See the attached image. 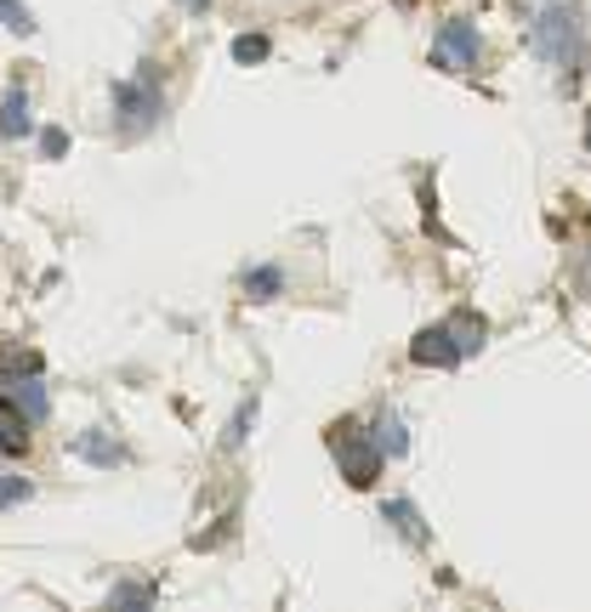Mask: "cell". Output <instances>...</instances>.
Listing matches in <instances>:
<instances>
[{"label":"cell","instance_id":"cell-8","mask_svg":"<svg viewBox=\"0 0 591 612\" xmlns=\"http://www.w3.org/2000/svg\"><path fill=\"white\" fill-rule=\"evenodd\" d=\"M7 397H12L17 408H23V420H29V425H40L46 415H52V397H46V386H40L35 374H17Z\"/></svg>","mask_w":591,"mask_h":612},{"label":"cell","instance_id":"cell-18","mask_svg":"<svg viewBox=\"0 0 591 612\" xmlns=\"http://www.w3.org/2000/svg\"><path fill=\"white\" fill-rule=\"evenodd\" d=\"M109 601H114V607H131V601H148V590H137V584H126V590H114Z\"/></svg>","mask_w":591,"mask_h":612},{"label":"cell","instance_id":"cell-12","mask_svg":"<svg viewBox=\"0 0 591 612\" xmlns=\"http://www.w3.org/2000/svg\"><path fill=\"white\" fill-rule=\"evenodd\" d=\"M376 448H381V454H404V448H410L399 415H381V420H376Z\"/></svg>","mask_w":591,"mask_h":612},{"label":"cell","instance_id":"cell-3","mask_svg":"<svg viewBox=\"0 0 591 612\" xmlns=\"http://www.w3.org/2000/svg\"><path fill=\"white\" fill-rule=\"evenodd\" d=\"M381 448H376V437H364V431H341L336 437V466H341V476L353 482V488H369V482L381 476Z\"/></svg>","mask_w":591,"mask_h":612},{"label":"cell","instance_id":"cell-17","mask_svg":"<svg viewBox=\"0 0 591 612\" xmlns=\"http://www.w3.org/2000/svg\"><path fill=\"white\" fill-rule=\"evenodd\" d=\"M251 425H256V403H244L239 415H234V431H228V443L239 448V443H244V431H251Z\"/></svg>","mask_w":591,"mask_h":612},{"label":"cell","instance_id":"cell-2","mask_svg":"<svg viewBox=\"0 0 591 612\" xmlns=\"http://www.w3.org/2000/svg\"><path fill=\"white\" fill-rule=\"evenodd\" d=\"M160 114H165V97H160V86L148 80V74H137V80H120V86H114V125H120V137L154 131Z\"/></svg>","mask_w":591,"mask_h":612},{"label":"cell","instance_id":"cell-6","mask_svg":"<svg viewBox=\"0 0 591 612\" xmlns=\"http://www.w3.org/2000/svg\"><path fill=\"white\" fill-rule=\"evenodd\" d=\"M29 454V420H23V408L0 392V459H17Z\"/></svg>","mask_w":591,"mask_h":612},{"label":"cell","instance_id":"cell-13","mask_svg":"<svg viewBox=\"0 0 591 612\" xmlns=\"http://www.w3.org/2000/svg\"><path fill=\"white\" fill-rule=\"evenodd\" d=\"M0 23H7L12 35H35L40 23H35V12L23 7V0H0Z\"/></svg>","mask_w":591,"mask_h":612},{"label":"cell","instance_id":"cell-4","mask_svg":"<svg viewBox=\"0 0 591 612\" xmlns=\"http://www.w3.org/2000/svg\"><path fill=\"white\" fill-rule=\"evenodd\" d=\"M432 63L450 68V74L478 68V29H473V23H443L438 40H432Z\"/></svg>","mask_w":591,"mask_h":612},{"label":"cell","instance_id":"cell-5","mask_svg":"<svg viewBox=\"0 0 591 612\" xmlns=\"http://www.w3.org/2000/svg\"><path fill=\"white\" fill-rule=\"evenodd\" d=\"M410 357L422 369H455L461 364V346H455V329L450 323H438V329H422L415 335V346H410Z\"/></svg>","mask_w":591,"mask_h":612},{"label":"cell","instance_id":"cell-7","mask_svg":"<svg viewBox=\"0 0 591 612\" xmlns=\"http://www.w3.org/2000/svg\"><path fill=\"white\" fill-rule=\"evenodd\" d=\"M35 131V114H29V91L12 86L7 102H0V142H17V137H29Z\"/></svg>","mask_w":591,"mask_h":612},{"label":"cell","instance_id":"cell-16","mask_svg":"<svg viewBox=\"0 0 591 612\" xmlns=\"http://www.w3.org/2000/svg\"><path fill=\"white\" fill-rule=\"evenodd\" d=\"M63 148H68V137L58 131V125H46V131H40V153H46V160H63Z\"/></svg>","mask_w":591,"mask_h":612},{"label":"cell","instance_id":"cell-11","mask_svg":"<svg viewBox=\"0 0 591 612\" xmlns=\"http://www.w3.org/2000/svg\"><path fill=\"white\" fill-rule=\"evenodd\" d=\"M387 522L399 527L410 545H422V539H427V533H422V517H415V505H410V499H392V505H387Z\"/></svg>","mask_w":591,"mask_h":612},{"label":"cell","instance_id":"cell-10","mask_svg":"<svg viewBox=\"0 0 591 612\" xmlns=\"http://www.w3.org/2000/svg\"><path fill=\"white\" fill-rule=\"evenodd\" d=\"M285 290V267H251L244 272V295L251 301H274Z\"/></svg>","mask_w":591,"mask_h":612},{"label":"cell","instance_id":"cell-20","mask_svg":"<svg viewBox=\"0 0 591 612\" xmlns=\"http://www.w3.org/2000/svg\"><path fill=\"white\" fill-rule=\"evenodd\" d=\"M586 142H591V131H586Z\"/></svg>","mask_w":591,"mask_h":612},{"label":"cell","instance_id":"cell-14","mask_svg":"<svg viewBox=\"0 0 591 612\" xmlns=\"http://www.w3.org/2000/svg\"><path fill=\"white\" fill-rule=\"evenodd\" d=\"M29 494H35V482H29V476H0V517H7L12 505H23Z\"/></svg>","mask_w":591,"mask_h":612},{"label":"cell","instance_id":"cell-15","mask_svg":"<svg viewBox=\"0 0 591 612\" xmlns=\"http://www.w3.org/2000/svg\"><path fill=\"white\" fill-rule=\"evenodd\" d=\"M234 58H239V63H262V58H267V35H239V40H234Z\"/></svg>","mask_w":591,"mask_h":612},{"label":"cell","instance_id":"cell-19","mask_svg":"<svg viewBox=\"0 0 591 612\" xmlns=\"http://www.w3.org/2000/svg\"><path fill=\"white\" fill-rule=\"evenodd\" d=\"M183 7H188V12H205V0H183Z\"/></svg>","mask_w":591,"mask_h":612},{"label":"cell","instance_id":"cell-9","mask_svg":"<svg viewBox=\"0 0 591 612\" xmlns=\"http://www.w3.org/2000/svg\"><path fill=\"white\" fill-rule=\"evenodd\" d=\"M74 454L80 459H91V466H120V443L109 437V431H80V437H74Z\"/></svg>","mask_w":591,"mask_h":612},{"label":"cell","instance_id":"cell-1","mask_svg":"<svg viewBox=\"0 0 591 612\" xmlns=\"http://www.w3.org/2000/svg\"><path fill=\"white\" fill-rule=\"evenodd\" d=\"M529 46H535V58H546L552 68H569L575 63V46H580V12L563 7V0H552V7L535 17Z\"/></svg>","mask_w":591,"mask_h":612}]
</instances>
